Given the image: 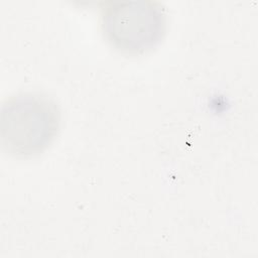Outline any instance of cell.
I'll list each match as a JSON object with an SVG mask.
<instances>
[{"mask_svg":"<svg viewBox=\"0 0 258 258\" xmlns=\"http://www.w3.org/2000/svg\"><path fill=\"white\" fill-rule=\"evenodd\" d=\"M59 127V107L44 93H18L1 106V145L9 155L31 157L42 153L55 139Z\"/></svg>","mask_w":258,"mask_h":258,"instance_id":"cell-1","label":"cell"},{"mask_svg":"<svg viewBox=\"0 0 258 258\" xmlns=\"http://www.w3.org/2000/svg\"><path fill=\"white\" fill-rule=\"evenodd\" d=\"M101 28L115 49L126 54H142L163 39L165 8L153 0L110 1L101 10Z\"/></svg>","mask_w":258,"mask_h":258,"instance_id":"cell-2","label":"cell"}]
</instances>
